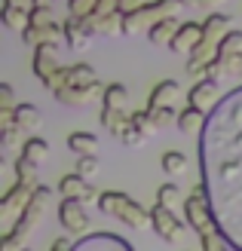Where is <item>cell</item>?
<instances>
[{"mask_svg": "<svg viewBox=\"0 0 242 251\" xmlns=\"http://www.w3.org/2000/svg\"><path fill=\"white\" fill-rule=\"evenodd\" d=\"M199 169L209 187L215 221L242 251V86L221 95L199 132Z\"/></svg>", "mask_w": 242, "mask_h": 251, "instance_id": "1", "label": "cell"}, {"mask_svg": "<svg viewBox=\"0 0 242 251\" xmlns=\"http://www.w3.org/2000/svg\"><path fill=\"white\" fill-rule=\"evenodd\" d=\"M49 202H53V190H49V187H43V184H37L34 193H31V202L22 208V215H19L16 224L9 227V233L0 239V251H19V248L25 245V239H28V236L37 230V224L43 221Z\"/></svg>", "mask_w": 242, "mask_h": 251, "instance_id": "2", "label": "cell"}, {"mask_svg": "<svg viewBox=\"0 0 242 251\" xmlns=\"http://www.w3.org/2000/svg\"><path fill=\"white\" fill-rule=\"evenodd\" d=\"M230 25H233V19L227 16V12H212V16L202 22V40L187 52L190 55L187 58V74L190 77L202 80V68L218 55V43H221V37L230 31Z\"/></svg>", "mask_w": 242, "mask_h": 251, "instance_id": "3", "label": "cell"}, {"mask_svg": "<svg viewBox=\"0 0 242 251\" xmlns=\"http://www.w3.org/2000/svg\"><path fill=\"white\" fill-rule=\"evenodd\" d=\"M98 208L105 211V215L123 221L126 227H132V230H147L150 227V211L141 208V202H135L132 196H126L120 190H105L98 199Z\"/></svg>", "mask_w": 242, "mask_h": 251, "instance_id": "4", "label": "cell"}, {"mask_svg": "<svg viewBox=\"0 0 242 251\" xmlns=\"http://www.w3.org/2000/svg\"><path fill=\"white\" fill-rule=\"evenodd\" d=\"M184 6H187V0H154V3H144L135 12H123V34L150 31V25H157L165 16H181Z\"/></svg>", "mask_w": 242, "mask_h": 251, "instance_id": "5", "label": "cell"}, {"mask_svg": "<svg viewBox=\"0 0 242 251\" xmlns=\"http://www.w3.org/2000/svg\"><path fill=\"white\" fill-rule=\"evenodd\" d=\"M181 205H184V218H187L190 227L196 230V236H206L212 230H221L218 221H215V208H212V196H209V187L206 184H196Z\"/></svg>", "mask_w": 242, "mask_h": 251, "instance_id": "6", "label": "cell"}, {"mask_svg": "<svg viewBox=\"0 0 242 251\" xmlns=\"http://www.w3.org/2000/svg\"><path fill=\"white\" fill-rule=\"evenodd\" d=\"M150 230H154L160 239H165V242H181L184 239V224L178 221L172 215V208L162 205V202H157L154 208H150Z\"/></svg>", "mask_w": 242, "mask_h": 251, "instance_id": "7", "label": "cell"}, {"mask_svg": "<svg viewBox=\"0 0 242 251\" xmlns=\"http://www.w3.org/2000/svg\"><path fill=\"white\" fill-rule=\"evenodd\" d=\"M31 193H34V187L19 184V181L12 184L3 193V199H0V224H16V218L22 215V208L31 202Z\"/></svg>", "mask_w": 242, "mask_h": 251, "instance_id": "8", "label": "cell"}, {"mask_svg": "<svg viewBox=\"0 0 242 251\" xmlns=\"http://www.w3.org/2000/svg\"><path fill=\"white\" fill-rule=\"evenodd\" d=\"M98 98H105V86L101 83H92V86H61L55 92V101L58 104H68V107H86V104H95Z\"/></svg>", "mask_w": 242, "mask_h": 251, "instance_id": "9", "label": "cell"}, {"mask_svg": "<svg viewBox=\"0 0 242 251\" xmlns=\"http://www.w3.org/2000/svg\"><path fill=\"white\" fill-rule=\"evenodd\" d=\"M58 221L68 233H86L89 227V215L83 208V199L77 196H65V202H58Z\"/></svg>", "mask_w": 242, "mask_h": 251, "instance_id": "10", "label": "cell"}, {"mask_svg": "<svg viewBox=\"0 0 242 251\" xmlns=\"http://www.w3.org/2000/svg\"><path fill=\"white\" fill-rule=\"evenodd\" d=\"M22 40L28 46H43V43H53L61 46L65 43V25H55V22H46V25H28L22 31Z\"/></svg>", "mask_w": 242, "mask_h": 251, "instance_id": "11", "label": "cell"}, {"mask_svg": "<svg viewBox=\"0 0 242 251\" xmlns=\"http://www.w3.org/2000/svg\"><path fill=\"white\" fill-rule=\"evenodd\" d=\"M92 40H95V34L86 25V19H77V16L65 19V43L74 49V52H86V49L92 46Z\"/></svg>", "mask_w": 242, "mask_h": 251, "instance_id": "12", "label": "cell"}, {"mask_svg": "<svg viewBox=\"0 0 242 251\" xmlns=\"http://www.w3.org/2000/svg\"><path fill=\"white\" fill-rule=\"evenodd\" d=\"M187 101L196 104V107H202V110H212L215 104L221 101V86H218V80H215V77H202V80H196L193 89L187 92Z\"/></svg>", "mask_w": 242, "mask_h": 251, "instance_id": "13", "label": "cell"}, {"mask_svg": "<svg viewBox=\"0 0 242 251\" xmlns=\"http://www.w3.org/2000/svg\"><path fill=\"white\" fill-rule=\"evenodd\" d=\"M58 68H61V61H58V46H53V43L34 46V74L40 77V83H43L46 77H53Z\"/></svg>", "mask_w": 242, "mask_h": 251, "instance_id": "14", "label": "cell"}, {"mask_svg": "<svg viewBox=\"0 0 242 251\" xmlns=\"http://www.w3.org/2000/svg\"><path fill=\"white\" fill-rule=\"evenodd\" d=\"M86 25L92 28V34L117 37V34H123V12L120 9H113V12H92V16H86Z\"/></svg>", "mask_w": 242, "mask_h": 251, "instance_id": "15", "label": "cell"}, {"mask_svg": "<svg viewBox=\"0 0 242 251\" xmlns=\"http://www.w3.org/2000/svg\"><path fill=\"white\" fill-rule=\"evenodd\" d=\"M86 248L132 251V242H126L123 236H113V233H92V236H80V239H77V251H86Z\"/></svg>", "mask_w": 242, "mask_h": 251, "instance_id": "16", "label": "cell"}, {"mask_svg": "<svg viewBox=\"0 0 242 251\" xmlns=\"http://www.w3.org/2000/svg\"><path fill=\"white\" fill-rule=\"evenodd\" d=\"M206 123H209V110H202L196 104H190L184 107L181 114H178V132H184V135H199L202 129H206Z\"/></svg>", "mask_w": 242, "mask_h": 251, "instance_id": "17", "label": "cell"}, {"mask_svg": "<svg viewBox=\"0 0 242 251\" xmlns=\"http://www.w3.org/2000/svg\"><path fill=\"white\" fill-rule=\"evenodd\" d=\"M98 123L105 126V129L117 138V141H123V132L132 126V117H126L123 107H108L105 104V107H101V114H98Z\"/></svg>", "mask_w": 242, "mask_h": 251, "instance_id": "18", "label": "cell"}, {"mask_svg": "<svg viewBox=\"0 0 242 251\" xmlns=\"http://www.w3.org/2000/svg\"><path fill=\"white\" fill-rule=\"evenodd\" d=\"M199 40H202V25L199 22H181V28L172 37V49L175 52H190Z\"/></svg>", "mask_w": 242, "mask_h": 251, "instance_id": "19", "label": "cell"}, {"mask_svg": "<svg viewBox=\"0 0 242 251\" xmlns=\"http://www.w3.org/2000/svg\"><path fill=\"white\" fill-rule=\"evenodd\" d=\"M178 98H181V83L178 80H162L154 86V92H150L147 98V107L154 110V107H165V104H175Z\"/></svg>", "mask_w": 242, "mask_h": 251, "instance_id": "20", "label": "cell"}, {"mask_svg": "<svg viewBox=\"0 0 242 251\" xmlns=\"http://www.w3.org/2000/svg\"><path fill=\"white\" fill-rule=\"evenodd\" d=\"M178 28H181L178 16H165V19H160L157 25H150L147 37H150V43H157V46H172V37H175Z\"/></svg>", "mask_w": 242, "mask_h": 251, "instance_id": "21", "label": "cell"}, {"mask_svg": "<svg viewBox=\"0 0 242 251\" xmlns=\"http://www.w3.org/2000/svg\"><path fill=\"white\" fill-rule=\"evenodd\" d=\"M12 114H16V123L22 126V129H40V123H43V114H40V107L31 104V101H22L12 107Z\"/></svg>", "mask_w": 242, "mask_h": 251, "instance_id": "22", "label": "cell"}, {"mask_svg": "<svg viewBox=\"0 0 242 251\" xmlns=\"http://www.w3.org/2000/svg\"><path fill=\"white\" fill-rule=\"evenodd\" d=\"M0 19H3V25L9 31H25L31 25V9H25V6H6L3 3V12H0Z\"/></svg>", "mask_w": 242, "mask_h": 251, "instance_id": "23", "label": "cell"}, {"mask_svg": "<svg viewBox=\"0 0 242 251\" xmlns=\"http://www.w3.org/2000/svg\"><path fill=\"white\" fill-rule=\"evenodd\" d=\"M58 190H61V196H77V199H86V193L92 190V187H89L86 175H80V172H71V175H65V178H61Z\"/></svg>", "mask_w": 242, "mask_h": 251, "instance_id": "24", "label": "cell"}, {"mask_svg": "<svg viewBox=\"0 0 242 251\" xmlns=\"http://www.w3.org/2000/svg\"><path fill=\"white\" fill-rule=\"evenodd\" d=\"M160 166H162V172L169 175V178H181L190 162H187V153H181V150H165L162 159H160Z\"/></svg>", "mask_w": 242, "mask_h": 251, "instance_id": "25", "label": "cell"}, {"mask_svg": "<svg viewBox=\"0 0 242 251\" xmlns=\"http://www.w3.org/2000/svg\"><path fill=\"white\" fill-rule=\"evenodd\" d=\"M12 169H16V181H19V184H28V187H37V184H40V181H37V162L28 159L25 153L12 162Z\"/></svg>", "mask_w": 242, "mask_h": 251, "instance_id": "26", "label": "cell"}, {"mask_svg": "<svg viewBox=\"0 0 242 251\" xmlns=\"http://www.w3.org/2000/svg\"><path fill=\"white\" fill-rule=\"evenodd\" d=\"M68 147L74 150V153H80V156L98 153V138L89 135V132H74V135H68Z\"/></svg>", "mask_w": 242, "mask_h": 251, "instance_id": "27", "label": "cell"}, {"mask_svg": "<svg viewBox=\"0 0 242 251\" xmlns=\"http://www.w3.org/2000/svg\"><path fill=\"white\" fill-rule=\"evenodd\" d=\"M22 153L28 156V159H34L37 166H40V162H46V159H49V144L43 141V138H28V141L22 144Z\"/></svg>", "mask_w": 242, "mask_h": 251, "instance_id": "28", "label": "cell"}, {"mask_svg": "<svg viewBox=\"0 0 242 251\" xmlns=\"http://www.w3.org/2000/svg\"><path fill=\"white\" fill-rule=\"evenodd\" d=\"M126 101H129V89H126L123 83L105 86V98H101V104H108V107H126Z\"/></svg>", "mask_w": 242, "mask_h": 251, "instance_id": "29", "label": "cell"}, {"mask_svg": "<svg viewBox=\"0 0 242 251\" xmlns=\"http://www.w3.org/2000/svg\"><path fill=\"white\" fill-rule=\"evenodd\" d=\"M71 83L74 86H92V83H98V74H95V68L92 65H71Z\"/></svg>", "mask_w": 242, "mask_h": 251, "instance_id": "30", "label": "cell"}, {"mask_svg": "<svg viewBox=\"0 0 242 251\" xmlns=\"http://www.w3.org/2000/svg\"><path fill=\"white\" fill-rule=\"evenodd\" d=\"M218 55H242V31H227L221 37Z\"/></svg>", "mask_w": 242, "mask_h": 251, "instance_id": "31", "label": "cell"}, {"mask_svg": "<svg viewBox=\"0 0 242 251\" xmlns=\"http://www.w3.org/2000/svg\"><path fill=\"white\" fill-rule=\"evenodd\" d=\"M132 123L138 126V129H141L147 138H154L157 132H160V126H157V120H154V110L150 107H144V110H135L132 114Z\"/></svg>", "mask_w": 242, "mask_h": 251, "instance_id": "32", "label": "cell"}, {"mask_svg": "<svg viewBox=\"0 0 242 251\" xmlns=\"http://www.w3.org/2000/svg\"><path fill=\"white\" fill-rule=\"evenodd\" d=\"M68 83H71V68H65V65H61V68L53 74V77H46V80H43L46 92H53V95L61 89V86H68Z\"/></svg>", "mask_w": 242, "mask_h": 251, "instance_id": "33", "label": "cell"}, {"mask_svg": "<svg viewBox=\"0 0 242 251\" xmlns=\"http://www.w3.org/2000/svg\"><path fill=\"white\" fill-rule=\"evenodd\" d=\"M157 202H162V205H175V202H181V187H178V184H162L160 187V190H157Z\"/></svg>", "mask_w": 242, "mask_h": 251, "instance_id": "34", "label": "cell"}, {"mask_svg": "<svg viewBox=\"0 0 242 251\" xmlns=\"http://www.w3.org/2000/svg\"><path fill=\"white\" fill-rule=\"evenodd\" d=\"M98 6V0H68V16H77V19H86L92 16Z\"/></svg>", "mask_w": 242, "mask_h": 251, "instance_id": "35", "label": "cell"}, {"mask_svg": "<svg viewBox=\"0 0 242 251\" xmlns=\"http://www.w3.org/2000/svg\"><path fill=\"white\" fill-rule=\"evenodd\" d=\"M178 114L181 110H175V104H165V107H154V120L160 129H169L172 123H178Z\"/></svg>", "mask_w": 242, "mask_h": 251, "instance_id": "36", "label": "cell"}, {"mask_svg": "<svg viewBox=\"0 0 242 251\" xmlns=\"http://www.w3.org/2000/svg\"><path fill=\"white\" fill-rule=\"evenodd\" d=\"M144 141H147V135H144L141 129H138L135 123H132L126 132H123V144H129V147H138V144H144Z\"/></svg>", "mask_w": 242, "mask_h": 251, "instance_id": "37", "label": "cell"}, {"mask_svg": "<svg viewBox=\"0 0 242 251\" xmlns=\"http://www.w3.org/2000/svg\"><path fill=\"white\" fill-rule=\"evenodd\" d=\"M77 172H80V175H86V178H89V175H95V172H98V156H95V153H86V156H80V162H77Z\"/></svg>", "mask_w": 242, "mask_h": 251, "instance_id": "38", "label": "cell"}, {"mask_svg": "<svg viewBox=\"0 0 242 251\" xmlns=\"http://www.w3.org/2000/svg\"><path fill=\"white\" fill-rule=\"evenodd\" d=\"M53 22V6H31V25Z\"/></svg>", "mask_w": 242, "mask_h": 251, "instance_id": "39", "label": "cell"}, {"mask_svg": "<svg viewBox=\"0 0 242 251\" xmlns=\"http://www.w3.org/2000/svg\"><path fill=\"white\" fill-rule=\"evenodd\" d=\"M0 107H16V95H12V86H0Z\"/></svg>", "mask_w": 242, "mask_h": 251, "instance_id": "40", "label": "cell"}, {"mask_svg": "<svg viewBox=\"0 0 242 251\" xmlns=\"http://www.w3.org/2000/svg\"><path fill=\"white\" fill-rule=\"evenodd\" d=\"M147 3V0H120V12H135V9H141Z\"/></svg>", "mask_w": 242, "mask_h": 251, "instance_id": "41", "label": "cell"}, {"mask_svg": "<svg viewBox=\"0 0 242 251\" xmlns=\"http://www.w3.org/2000/svg\"><path fill=\"white\" fill-rule=\"evenodd\" d=\"M71 248H77V239H55L53 242V251H71Z\"/></svg>", "mask_w": 242, "mask_h": 251, "instance_id": "42", "label": "cell"}, {"mask_svg": "<svg viewBox=\"0 0 242 251\" xmlns=\"http://www.w3.org/2000/svg\"><path fill=\"white\" fill-rule=\"evenodd\" d=\"M221 3H224V0H187V6H206V9H215Z\"/></svg>", "mask_w": 242, "mask_h": 251, "instance_id": "43", "label": "cell"}, {"mask_svg": "<svg viewBox=\"0 0 242 251\" xmlns=\"http://www.w3.org/2000/svg\"><path fill=\"white\" fill-rule=\"evenodd\" d=\"M6 6H25V9H31L34 6V0H3Z\"/></svg>", "mask_w": 242, "mask_h": 251, "instance_id": "44", "label": "cell"}, {"mask_svg": "<svg viewBox=\"0 0 242 251\" xmlns=\"http://www.w3.org/2000/svg\"><path fill=\"white\" fill-rule=\"evenodd\" d=\"M34 6H53V0H34Z\"/></svg>", "mask_w": 242, "mask_h": 251, "instance_id": "45", "label": "cell"}]
</instances>
